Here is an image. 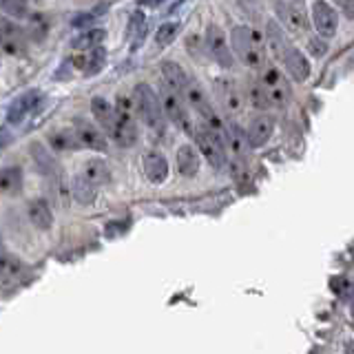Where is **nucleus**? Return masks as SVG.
Returning <instances> with one entry per match:
<instances>
[{
	"label": "nucleus",
	"instance_id": "nucleus-1",
	"mask_svg": "<svg viewBox=\"0 0 354 354\" xmlns=\"http://www.w3.org/2000/svg\"><path fill=\"white\" fill-rule=\"evenodd\" d=\"M230 44L237 58L250 66V69H263L266 66V47L261 33L250 27H235L230 31Z\"/></svg>",
	"mask_w": 354,
	"mask_h": 354
},
{
	"label": "nucleus",
	"instance_id": "nucleus-2",
	"mask_svg": "<svg viewBox=\"0 0 354 354\" xmlns=\"http://www.w3.org/2000/svg\"><path fill=\"white\" fill-rule=\"evenodd\" d=\"M133 100H136V106H138V113L144 120V124H149L153 131H162L164 129V106H162V100L160 93H155L153 88L147 82H140L133 88Z\"/></svg>",
	"mask_w": 354,
	"mask_h": 354
},
{
	"label": "nucleus",
	"instance_id": "nucleus-3",
	"mask_svg": "<svg viewBox=\"0 0 354 354\" xmlns=\"http://www.w3.org/2000/svg\"><path fill=\"white\" fill-rule=\"evenodd\" d=\"M160 100H162V106H164V113L169 115L171 122H175L177 127H180L184 133H188V136H195V127H193V118H191V111H188V106L184 104V95L180 91H175V88H171L169 84L160 86Z\"/></svg>",
	"mask_w": 354,
	"mask_h": 354
},
{
	"label": "nucleus",
	"instance_id": "nucleus-4",
	"mask_svg": "<svg viewBox=\"0 0 354 354\" xmlns=\"http://www.w3.org/2000/svg\"><path fill=\"white\" fill-rule=\"evenodd\" d=\"M186 97V102L191 104L199 118L204 120V124L210 127V129H215V131H221L224 129V124H221V120L219 115L215 113V109L210 106V100H208V93H206V88L199 84L197 80H193V77H188V82H186V88H184V93Z\"/></svg>",
	"mask_w": 354,
	"mask_h": 354
},
{
	"label": "nucleus",
	"instance_id": "nucleus-5",
	"mask_svg": "<svg viewBox=\"0 0 354 354\" xmlns=\"http://www.w3.org/2000/svg\"><path fill=\"white\" fill-rule=\"evenodd\" d=\"M195 142H197V149L204 158L210 162V166L215 169H221L226 162V147H224V140L219 138V131L210 129V127H199L195 131Z\"/></svg>",
	"mask_w": 354,
	"mask_h": 354
},
{
	"label": "nucleus",
	"instance_id": "nucleus-6",
	"mask_svg": "<svg viewBox=\"0 0 354 354\" xmlns=\"http://www.w3.org/2000/svg\"><path fill=\"white\" fill-rule=\"evenodd\" d=\"M259 80L266 88V93H268V100L272 106H286L288 100H290V86H288L286 77L274 69V66H268L266 64L261 69V75Z\"/></svg>",
	"mask_w": 354,
	"mask_h": 354
},
{
	"label": "nucleus",
	"instance_id": "nucleus-7",
	"mask_svg": "<svg viewBox=\"0 0 354 354\" xmlns=\"http://www.w3.org/2000/svg\"><path fill=\"white\" fill-rule=\"evenodd\" d=\"M215 95L228 115H239L243 111V104H246L243 91L228 77H217L215 80Z\"/></svg>",
	"mask_w": 354,
	"mask_h": 354
},
{
	"label": "nucleus",
	"instance_id": "nucleus-8",
	"mask_svg": "<svg viewBox=\"0 0 354 354\" xmlns=\"http://www.w3.org/2000/svg\"><path fill=\"white\" fill-rule=\"evenodd\" d=\"M274 14L281 20V25L292 31V33H304L308 29V16L301 7H297L292 3H286V0H277L274 3Z\"/></svg>",
	"mask_w": 354,
	"mask_h": 354
},
{
	"label": "nucleus",
	"instance_id": "nucleus-9",
	"mask_svg": "<svg viewBox=\"0 0 354 354\" xmlns=\"http://www.w3.org/2000/svg\"><path fill=\"white\" fill-rule=\"evenodd\" d=\"M313 25L324 38H330L337 33V27H339L337 11L332 9L326 0H315L313 3Z\"/></svg>",
	"mask_w": 354,
	"mask_h": 354
},
{
	"label": "nucleus",
	"instance_id": "nucleus-10",
	"mask_svg": "<svg viewBox=\"0 0 354 354\" xmlns=\"http://www.w3.org/2000/svg\"><path fill=\"white\" fill-rule=\"evenodd\" d=\"M91 111H93V118L97 120V124L104 129L106 136L111 140H115L118 127H120V118H118L115 106H111L104 97H93L91 100Z\"/></svg>",
	"mask_w": 354,
	"mask_h": 354
},
{
	"label": "nucleus",
	"instance_id": "nucleus-11",
	"mask_svg": "<svg viewBox=\"0 0 354 354\" xmlns=\"http://www.w3.org/2000/svg\"><path fill=\"white\" fill-rule=\"evenodd\" d=\"M206 47H208L210 55H213V58L221 66L230 69V66H232V55L228 51V40L224 36V31H221L217 25H208V29H206Z\"/></svg>",
	"mask_w": 354,
	"mask_h": 354
},
{
	"label": "nucleus",
	"instance_id": "nucleus-12",
	"mask_svg": "<svg viewBox=\"0 0 354 354\" xmlns=\"http://www.w3.org/2000/svg\"><path fill=\"white\" fill-rule=\"evenodd\" d=\"M73 131H75V138L80 142V147L84 149H93V151H104L106 149V138L104 133L100 131L97 127H93L91 122L80 120L77 118L73 122Z\"/></svg>",
	"mask_w": 354,
	"mask_h": 354
},
{
	"label": "nucleus",
	"instance_id": "nucleus-13",
	"mask_svg": "<svg viewBox=\"0 0 354 354\" xmlns=\"http://www.w3.org/2000/svg\"><path fill=\"white\" fill-rule=\"evenodd\" d=\"M38 102H40V91H27L18 95L7 109V122L9 124H20L31 111H36Z\"/></svg>",
	"mask_w": 354,
	"mask_h": 354
},
{
	"label": "nucleus",
	"instance_id": "nucleus-14",
	"mask_svg": "<svg viewBox=\"0 0 354 354\" xmlns=\"http://www.w3.org/2000/svg\"><path fill=\"white\" fill-rule=\"evenodd\" d=\"M272 133H274V120L270 115L261 113L257 118H252L250 124H248V142H250V147L252 149L263 147V144L272 138Z\"/></svg>",
	"mask_w": 354,
	"mask_h": 354
},
{
	"label": "nucleus",
	"instance_id": "nucleus-15",
	"mask_svg": "<svg viewBox=\"0 0 354 354\" xmlns=\"http://www.w3.org/2000/svg\"><path fill=\"white\" fill-rule=\"evenodd\" d=\"M266 42H268V47L277 60H283L288 49L292 47L290 40L286 36V31L281 29V25L277 20H268V25H266Z\"/></svg>",
	"mask_w": 354,
	"mask_h": 354
},
{
	"label": "nucleus",
	"instance_id": "nucleus-16",
	"mask_svg": "<svg viewBox=\"0 0 354 354\" xmlns=\"http://www.w3.org/2000/svg\"><path fill=\"white\" fill-rule=\"evenodd\" d=\"M281 62L286 66V71L290 73L295 80H299V82L308 80V75H310V62H308V58L297 47L288 49V53L283 55Z\"/></svg>",
	"mask_w": 354,
	"mask_h": 354
},
{
	"label": "nucleus",
	"instance_id": "nucleus-17",
	"mask_svg": "<svg viewBox=\"0 0 354 354\" xmlns=\"http://www.w3.org/2000/svg\"><path fill=\"white\" fill-rule=\"evenodd\" d=\"M144 173L153 184H162L169 177V162H166L162 153L151 151L144 155Z\"/></svg>",
	"mask_w": 354,
	"mask_h": 354
},
{
	"label": "nucleus",
	"instance_id": "nucleus-18",
	"mask_svg": "<svg viewBox=\"0 0 354 354\" xmlns=\"http://www.w3.org/2000/svg\"><path fill=\"white\" fill-rule=\"evenodd\" d=\"M199 166H202V158H199V151L193 149L191 144H184L177 151V169L184 177H193L199 173Z\"/></svg>",
	"mask_w": 354,
	"mask_h": 354
},
{
	"label": "nucleus",
	"instance_id": "nucleus-19",
	"mask_svg": "<svg viewBox=\"0 0 354 354\" xmlns=\"http://www.w3.org/2000/svg\"><path fill=\"white\" fill-rule=\"evenodd\" d=\"M3 49L9 55H18L25 51V36H22V31L7 18L3 20Z\"/></svg>",
	"mask_w": 354,
	"mask_h": 354
},
{
	"label": "nucleus",
	"instance_id": "nucleus-20",
	"mask_svg": "<svg viewBox=\"0 0 354 354\" xmlns=\"http://www.w3.org/2000/svg\"><path fill=\"white\" fill-rule=\"evenodd\" d=\"M27 210H29L31 224L36 226V228L49 230L53 226V213H51V208H49L47 202H44V199H33Z\"/></svg>",
	"mask_w": 354,
	"mask_h": 354
},
{
	"label": "nucleus",
	"instance_id": "nucleus-21",
	"mask_svg": "<svg viewBox=\"0 0 354 354\" xmlns=\"http://www.w3.org/2000/svg\"><path fill=\"white\" fill-rule=\"evenodd\" d=\"M162 77H164V84H169L171 88H175V91L184 93L188 75L177 62H164L162 64Z\"/></svg>",
	"mask_w": 354,
	"mask_h": 354
},
{
	"label": "nucleus",
	"instance_id": "nucleus-22",
	"mask_svg": "<svg viewBox=\"0 0 354 354\" xmlns=\"http://www.w3.org/2000/svg\"><path fill=\"white\" fill-rule=\"evenodd\" d=\"M106 62V51L102 47H97V49H91L86 55H82V58H77L73 60V64L77 66V69H82L86 75H93L97 73L100 69L104 66Z\"/></svg>",
	"mask_w": 354,
	"mask_h": 354
},
{
	"label": "nucleus",
	"instance_id": "nucleus-23",
	"mask_svg": "<svg viewBox=\"0 0 354 354\" xmlns=\"http://www.w3.org/2000/svg\"><path fill=\"white\" fill-rule=\"evenodd\" d=\"M80 175L84 177L86 182H91L93 186H100V184H104L109 180V169H106V164L102 160H86L82 164V169H80Z\"/></svg>",
	"mask_w": 354,
	"mask_h": 354
},
{
	"label": "nucleus",
	"instance_id": "nucleus-24",
	"mask_svg": "<svg viewBox=\"0 0 354 354\" xmlns=\"http://www.w3.org/2000/svg\"><path fill=\"white\" fill-rule=\"evenodd\" d=\"M224 133H226V142H228V149L237 155V158H241L243 153H246V147H250L248 142V136L243 133L237 124H228L224 127Z\"/></svg>",
	"mask_w": 354,
	"mask_h": 354
},
{
	"label": "nucleus",
	"instance_id": "nucleus-25",
	"mask_svg": "<svg viewBox=\"0 0 354 354\" xmlns=\"http://www.w3.org/2000/svg\"><path fill=\"white\" fill-rule=\"evenodd\" d=\"M144 31H147V16H144L142 11L138 9L136 14L131 16V22H129V40H131V49L133 51H136L138 44L142 42Z\"/></svg>",
	"mask_w": 354,
	"mask_h": 354
},
{
	"label": "nucleus",
	"instance_id": "nucleus-26",
	"mask_svg": "<svg viewBox=\"0 0 354 354\" xmlns=\"http://www.w3.org/2000/svg\"><path fill=\"white\" fill-rule=\"evenodd\" d=\"M49 142H51V147L58 149V151H64V149H80V142H77L73 129L71 131H66V129L53 131L51 136H49Z\"/></svg>",
	"mask_w": 354,
	"mask_h": 354
},
{
	"label": "nucleus",
	"instance_id": "nucleus-27",
	"mask_svg": "<svg viewBox=\"0 0 354 354\" xmlns=\"http://www.w3.org/2000/svg\"><path fill=\"white\" fill-rule=\"evenodd\" d=\"M248 100H250V104L254 106V109H259V111H266L268 106H272L270 104V100H268V93H266V88H263V84H261V80H252L250 82V86H248Z\"/></svg>",
	"mask_w": 354,
	"mask_h": 354
},
{
	"label": "nucleus",
	"instance_id": "nucleus-28",
	"mask_svg": "<svg viewBox=\"0 0 354 354\" xmlns=\"http://www.w3.org/2000/svg\"><path fill=\"white\" fill-rule=\"evenodd\" d=\"M95 188L91 182H86L82 175H77L75 180H73V195L77 202H82V204H91L93 199H95Z\"/></svg>",
	"mask_w": 354,
	"mask_h": 354
},
{
	"label": "nucleus",
	"instance_id": "nucleus-29",
	"mask_svg": "<svg viewBox=\"0 0 354 354\" xmlns=\"http://www.w3.org/2000/svg\"><path fill=\"white\" fill-rule=\"evenodd\" d=\"M106 38V31L102 29H93V31H88L84 33V36H80L75 42H73V49H86V51H91V49H97L100 47V42H102Z\"/></svg>",
	"mask_w": 354,
	"mask_h": 354
},
{
	"label": "nucleus",
	"instance_id": "nucleus-30",
	"mask_svg": "<svg viewBox=\"0 0 354 354\" xmlns=\"http://www.w3.org/2000/svg\"><path fill=\"white\" fill-rule=\"evenodd\" d=\"M20 182H22V173L16 166H9V169L3 171L0 175V186H3V193H14L20 188Z\"/></svg>",
	"mask_w": 354,
	"mask_h": 354
},
{
	"label": "nucleus",
	"instance_id": "nucleus-31",
	"mask_svg": "<svg viewBox=\"0 0 354 354\" xmlns=\"http://www.w3.org/2000/svg\"><path fill=\"white\" fill-rule=\"evenodd\" d=\"M18 272H20L18 257H11L9 252H3V259H0V277H3V283L7 286L9 279H16Z\"/></svg>",
	"mask_w": 354,
	"mask_h": 354
},
{
	"label": "nucleus",
	"instance_id": "nucleus-32",
	"mask_svg": "<svg viewBox=\"0 0 354 354\" xmlns=\"http://www.w3.org/2000/svg\"><path fill=\"white\" fill-rule=\"evenodd\" d=\"M3 11L7 16L25 18L27 16V0H3Z\"/></svg>",
	"mask_w": 354,
	"mask_h": 354
},
{
	"label": "nucleus",
	"instance_id": "nucleus-33",
	"mask_svg": "<svg viewBox=\"0 0 354 354\" xmlns=\"http://www.w3.org/2000/svg\"><path fill=\"white\" fill-rule=\"evenodd\" d=\"M175 33H177L175 22H164V25L158 29V33H155V42H158V47H166V44L173 40Z\"/></svg>",
	"mask_w": 354,
	"mask_h": 354
},
{
	"label": "nucleus",
	"instance_id": "nucleus-34",
	"mask_svg": "<svg viewBox=\"0 0 354 354\" xmlns=\"http://www.w3.org/2000/svg\"><path fill=\"white\" fill-rule=\"evenodd\" d=\"M308 49H310V53L313 55H317V58H321L326 51H328V44L324 42V40H319V38H310L308 40Z\"/></svg>",
	"mask_w": 354,
	"mask_h": 354
},
{
	"label": "nucleus",
	"instance_id": "nucleus-35",
	"mask_svg": "<svg viewBox=\"0 0 354 354\" xmlns=\"http://www.w3.org/2000/svg\"><path fill=\"white\" fill-rule=\"evenodd\" d=\"M335 3L341 7V11L346 14V18H354V0H335Z\"/></svg>",
	"mask_w": 354,
	"mask_h": 354
},
{
	"label": "nucleus",
	"instance_id": "nucleus-36",
	"mask_svg": "<svg viewBox=\"0 0 354 354\" xmlns=\"http://www.w3.org/2000/svg\"><path fill=\"white\" fill-rule=\"evenodd\" d=\"M93 20V14H86V16H77L75 20H73V27H86L88 22Z\"/></svg>",
	"mask_w": 354,
	"mask_h": 354
},
{
	"label": "nucleus",
	"instance_id": "nucleus-37",
	"mask_svg": "<svg viewBox=\"0 0 354 354\" xmlns=\"http://www.w3.org/2000/svg\"><path fill=\"white\" fill-rule=\"evenodd\" d=\"M162 3H166V0H140V5H142V7H158V5H162Z\"/></svg>",
	"mask_w": 354,
	"mask_h": 354
},
{
	"label": "nucleus",
	"instance_id": "nucleus-38",
	"mask_svg": "<svg viewBox=\"0 0 354 354\" xmlns=\"http://www.w3.org/2000/svg\"><path fill=\"white\" fill-rule=\"evenodd\" d=\"M343 354H354V341H346V346H343Z\"/></svg>",
	"mask_w": 354,
	"mask_h": 354
}]
</instances>
